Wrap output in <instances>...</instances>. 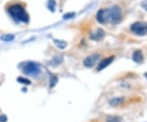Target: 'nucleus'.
I'll return each mask as SVG.
<instances>
[{"instance_id":"a211bd4d","label":"nucleus","mask_w":147,"mask_h":122,"mask_svg":"<svg viewBox=\"0 0 147 122\" xmlns=\"http://www.w3.org/2000/svg\"><path fill=\"white\" fill-rule=\"evenodd\" d=\"M74 16H75L74 12H69V13H66L64 15L63 18L65 20H69V19H71V18L74 17Z\"/></svg>"},{"instance_id":"0eeeda50","label":"nucleus","mask_w":147,"mask_h":122,"mask_svg":"<svg viewBox=\"0 0 147 122\" xmlns=\"http://www.w3.org/2000/svg\"><path fill=\"white\" fill-rule=\"evenodd\" d=\"M114 59H115L114 56H111V57H109V58H106L103 59L100 63H99V65L97 66L96 70L98 71H100V70H102L103 69H105V67H107L110 64H111V62L114 61Z\"/></svg>"},{"instance_id":"ddd939ff","label":"nucleus","mask_w":147,"mask_h":122,"mask_svg":"<svg viewBox=\"0 0 147 122\" xmlns=\"http://www.w3.org/2000/svg\"><path fill=\"white\" fill-rule=\"evenodd\" d=\"M106 122H122V117L119 116H110L106 118Z\"/></svg>"},{"instance_id":"20e7f679","label":"nucleus","mask_w":147,"mask_h":122,"mask_svg":"<svg viewBox=\"0 0 147 122\" xmlns=\"http://www.w3.org/2000/svg\"><path fill=\"white\" fill-rule=\"evenodd\" d=\"M131 30L137 35H145L147 33V23L143 21H137L131 26Z\"/></svg>"},{"instance_id":"9b49d317","label":"nucleus","mask_w":147,"mask_h":122,"mask_svg":"<svg viewBox=\"0 0 147 122\" xmlns=\"http://www.w3.org/2000/svg\"><path fill=\"white\" fill-rule=\"evenodd\" d=\"M53 42L55 43V45L60 49H64L67 47V43L64 40H61V39H53Z\"/></svg>"},{"instance_id":"1a4fd4ad","label":"nucleus","mask_w":147,"mask_h":122,"mask_svg":"<svg viewBox=\"0 0 147 122\" xmlns=\"http://www.w3.org/2000/svg\"><path fill=\"white\" fill-rule=\"evenodd\" d=\"M124 100V98L123 97H116L113 98L110 100V104L112 106H118L121 105L123 103V102Z\"/></svg>"},{"instance_id":"7ed1b4c3","label":"nucleus","mask_w":147,"mask_h":122,"mask_svg":"<svg viewBox=\"0 0 147 122\" xmlns=\"http://www.w3.org/2000/svg\"><path fill=\"white\" fill-rule=\"evenodd\" d=\"M110 21L114 24L119 23L122 20V10L119 6H113L109 8Z\"/></svg>"},{"instance_id":"9d476101","label":"nucleus","mask_w":147,"mask_h":122,"mask_svg":"<svg viewBox=\"0 0 147 122\" xmlns=\"http://www.w3.org/2000/svg\"><path fill=\"white\" fill-rule=\"evenodd\" d=\"M132 59L135 62L137 63H141L142 61H143V55L142 53L140 50H137L133 53L132 55Z\"/></svg>"},{"instance_id":"2eb2a0df","label":"nucleus","mask_w":147,"mask_h":122,"mask_svg":"<svg viewBox=\"0 0 147 122\" xmlns=\"http://www.w3.org/2000/svg\"><path fill=\"white\" fill-rule=\"evenodd\" d=\"M17 82H19L20 84L25 85H30L31 84V81L30 80H28L26 78H24V77H18L17 78Z\"/></svg>"},{"instance_id":"4468645a","label":"nucleus","mask_w":147,"mask_h":122,"mask_svg":"<svg viewBox=\"0 0 147 122\" xmlns=\"http://www.w3.org/2000/svg\"><path fill=\"white\" fill-rule=\"evenodd\" d=\"M56 5H57V3L55 0H49L47 3V8L52 12H54L56 10Z\"/></svg>"},{"instance_id":"6ab92c4d","label":"nucleus","mask_w":147,"mask_h":122,"mask_svg":"<svg viewBox=\"0 0 147 122\" xmlns=\"http://www.w3.org/2000/svg\"><path fill=\"white\" fill-rule=\"evenodd\" d=\"M7 117L5 115H0V122H7Z\"/></svg>"},{"instance_id":"f3484780","label":"nucleus","mask_w":147,"mask_h":122,"mask_svg":"<svg viewBox=\"0 0 147 122\" xmlns=\"http://www.w3.org/2000/svg\"><path fill=\"white\" fill-rule=\"evenodd\" d=\"M61 62H62V58L60 56H56L53 58V62L54 65H59Z\"/></svg>"},{"instance_id":"412c9836","label":"nucleus","mask_w":147,"mask_h":122,"mask_svg":"<svg viewBox=\"0 0 147 122\" xmlns=\"http://www.w3.org/2000/svg\"><path fill=\"white\" fill-rule=\"evenodd\" d=\"M145 76H146V79H147V72H146V74H145Z\"/></svg>"},{"instance_id":"aec40b11","label":"nucleus","mask_w":147,"mask_h":122,"mask_svg":"<svg viewBox=\"0 0 147 122\" xmlns=\"http://www.w3.org/2000/svg\"><path fill=\"white\" fill-rule=\"evenodd\" d=\"M142 7L145 9L146 11H147V0H145L142 3Z\"/></svg>"},{"instance_id":"423d86ee","label":"nucleus","mask_w":147,"mask_h":122,"mask_svg":"<svg viewBox=\"0 0 147 122\" xmlns=\"http://www.w3.org/2000/svg\"><path fill=\"white\" fill-rule=\"evenodd\" d=\"M99 58H100V55L97 53L90 55L84 60V65L88 68H92V66H94L95 64L96 63Z\"/></svg>"},{"instance_id":"f257e3e1","label":"nucleus","mask_w":147,"mask_h":122,"mask_svg":"<svg viewBox=\"0 0 147 122\" xmlns=\"http://www.w3.org/2000/svg\"><path fill=\"white\" fill-rule=\"evenodd\" d=\"M8 13L16 21H21L23 23H28L30 21V16L27 13L24 7L19 3H15L13 5L10 6L8 8Z\"/></svg>"},{"instance_id":"f8f14e48","label":"nucleus","mask_w":147,"mask_h":122,"mask_svg":"<svg viewBox=\"0 0 147 122\" xmlns=\"http://www.w3.org/2000/svg\"><path fill=\"white\" fill-rule=\"evenodd\" d=\"M14 39H15V35H11V34L3 35L0 37V39H1L2 41H5V42H10V41H12Z\"/></svg>"},{"instance_id":"39448f33","label":"nucleus","mask_w":147,"mask_h":122,"mask_svg":"<svg viewBox=\"0 0 147 122\" xmlns=\"http://www.w3.org/2000/svg\"><path fill=\"white\" fill-rule=\"evenodd\" d=\"M96 20L100 24H105L110 21V15H109V8L100 9L96 13Z\"/></svg>"},{"instance_id":"dca6fc26","label":"nucleus","mask_w":147,"mask_h":122,"mask_svg":"<svg viewBox=\"0 0 147 122\" xmlns=\"http://www.w3.org/2000/svg\"><path fill=\"white\" fill-rule=\"evenodd\" d=\"M58 79L57 77H56L55 75H51V77H50V88H53L54 87L56 84L57 83Z\"/></svg>"},{"instance_id":"f03ea898","label":"nucleus","mask_w":147,"mask_h":122,"mask_svg":"<svg viewBox=\"0 0 147 122\" xmlns=\"http://www.w3.org/2000/svg\"><path fill=\"white\" fill-rule=\"evenodd\" d=\"M23 72L29 76L35 77L41 73V68L40 66L35 62H28L25 64L23 67Z\"/></svg>"},{"instance_id":"6e6552de","label":"nucleus","mask_w":147,"mask_h":122,"mask_svg":"<svg viewBox=\"0 0 147 122\" xmlns=\"http://www.w3.org/2000/svg\"><path fill=\"white\" fill-rule=\"evenodd\" d=\"M104 35H105L104 30H102L101 29H98L96 31L91 35V38L93 40H100V39H102V38L104 37Z\"/></svg>"}]
</instances>
